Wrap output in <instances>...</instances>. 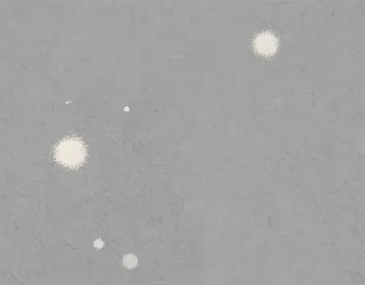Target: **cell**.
Instances as JSON below:
<instances>
[{"mask_svg": "<svg viewBox=\"0 0 365 285\" xmlns=\"http://www.w3.org/2000/svg\"><path fill=\"white\" fill-rule=\"evenodd\" d=\"M58 162L68 167H76L84 162L85 146L76 139L63 140L56 150Z\"/></svg>", "mask_w": 365, "mask_h": 285, "instance_id": "1", "label": "cell"}, {"mask_svg": "<svg viewBox=\"0 0 365 285\" xmlns=\"http://www.w3.org/2000/svg\"><path fill=\"white\" fill-rule=\"evenodd\" d=\"M256 47L261 53H272L277 47V39L272 33H262L256 39Z\"/></svg>", "mask_w": 365, "mask_h": 285, "instance_id": "2", "label": "cell"}]
</instances>
